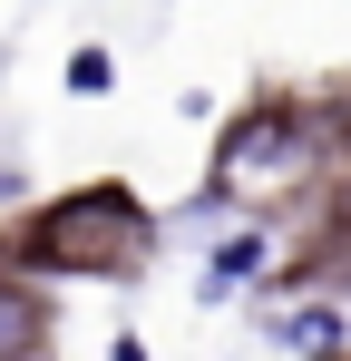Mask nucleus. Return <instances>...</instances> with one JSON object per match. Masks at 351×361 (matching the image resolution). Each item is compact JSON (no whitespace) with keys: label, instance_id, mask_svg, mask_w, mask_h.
<instances>
[{"label":"nucleus","instance_id":"1","mask_svg":"<svg viewBox=\"0 0 351 361\" xmlns=\"http://www.w3.org/2000/svg\"><path fill=\"white\" fill-rule=\"evenodd\" d=\"M0 264L10 274H88V283H137L147 264H156V215L137 205V185H78V195H58V205H30L20 215V235L0 244Z\"/></svg>","mask_w":351,"mask_h":361},{"label":"nucleus","instance_id":"2","mask_svg":"<svg viewBox=\"0 0 351 361\" xmlns=\"http://www.w3.org/2000/svg\"><path fill=\"white\" fill-rule=\"evenodd\" d=\"M342 176V127L322 118L312 98H254L215 127V176L234 195V215H254L264 195H292V185H332Z\"/></svg>","mask_w":351,"mask_h":361},{"label":"nucleus","instance_id":"3","mask_svg":"<svg viewBox=\"0 0 351 361\" xmlns=\"http://www.w3.org/2000/svg\"><path fill=\"white\" fill-rule=\"evenodd\" d=\"M273 283V235L264 225H234V235L205 244V274H195V302H244Z\"/></svg>","mask_w":351,"mask_h":361},{"label":"nucleus","instance_id":"4","mask_svg":"<svg viewBox=\"0 0 351 361\" xmlns=\"http://www.w3.org/2000/svg\"><path fill=\"white\" fill-rule=\"evenodd\" d=\"M342 342H351V322H342V302H322V293H302L283 322H273V352L283 361H351Z\"/></svg>","mask_w":351,"mask_h":361},{"label":"nucleus","instance_id":"5","mask_svg":"<svg viewBox=\"0 0 351 361\" xmlns=\"http://www.w3.org/2000/svg\"><path fill=\"white\" fill-rule=\"evenodd\" d=\"M20 352H49V293L0 264V361H20Z\"/></svg>","mask_w":351,"mask_h":361},{"label":"nucleus","instance_id":"6","mask_svg":"<svg viewBox=\"0 0 351 361\" xmlns=\"http://www.w3.org/2000/svg\"><path fill=\"white\" fill-rule=\"evenodd\" d=\"M68 88H78V98H108V88H117V59L98 49V39H88V49H68Z\"/></svg>","mask_w":351,"mask_h":361},{"label":"nucleus","instance_id":"7","mask_svg":"<svg viewBox=\"0 0 351 361\" xmlns=\"http://www.w3.org/2000/svg\"><path fill=\"white\" fill-rule=\"evenodd\" d=\"M108 361H147V342H137V332H117V342H108Z\"/></svg>","mask_w":351,"mask_h":361},{"label":"nucleus","instance_id":"8","mask_svg":"<svg viewBox=\"0 0 351 361\" xmlns=\"http://www.w3.org/2000/svg\"><path fill=\"white\" fill-rule=\"evenodd\" d=\"M342 195H351V118H342Z\"/></svg>","mask_w":351,"mask_h":361},{"label":"nucleus","instance_id":"9","mask_svg":"<svg viewBox=\"0 0 351 361\" xmlns=\"http://www.w3.org/2000/svg\"><path fill=\"white\" fill-rule=\"evenodd\" d=\"M0 195H20V176H0Z\"/></svg>","mask_w":351,"mask_h":361},{"label":"nucleus","instance_id":"10","mask_svg":"<svg viewBox=\"0 0 351 361\" xmlns=\"http://www.w3.org/2000/svg\"><path fill=\"white\" fill-rule=\"evenodd\" d=\"M20 361H49V352H20Z\"/></svg>","mask_w":351,"mask_h":361}]
</instances>
